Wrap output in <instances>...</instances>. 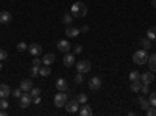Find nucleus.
I'll return each instance as SVG.
<instances>
[{
    "label": "nucleus",
    "instance_id": "nucleus-1",
    "mask_svg": "<svg viewBox=\"0 0 156 116\" xmlns=\"http://www.w3.org/2000/svg\"><path fill=\"white\" fill-rule=\"evenodd\" d=\"M70 14L73 17H84L87 14V6L83 3V2H75L72 6H70Z\"/></svg>",
    "mask_w": 156,
    "mask_h": 116
},
{
    "label": "nucleus",
    "instance_id": "nucleus-2",
    "mask_svg": "<svg viewBox=\"0 0 156 116\" xmlns=\"http://www.w3.org/2000/svg\"><path fill=\"white\" fill-rule=\"evenodd\" d=\"M133 61H134L136 64H139V66L145 64V63L148 61V54H147V50L140 49V50H137V52H134V54H133Z\"/></svg>",
    "mask_w": 156,
    "mask_h": 116
},
{
    "label": "nucleus",
    "instance_id": "nucleus-3",
    "mask_svg": "<svg viewBox=\"0 0 156 116\" xmlns=\"http://www.w3.org/2000/svg\"><path fill=\"white\" fill-rule=\"evenodd\" d=\"M31 104H33V97L30 96V93H22V96L19 97V107L20 108H27Z\"/></svg>",
    "mask_w": 156,
    "mask_h": 116
},
{
    "label": "nucleus",
    "instance_id": "nucleus-4",
    "mask_svg": "<svg viewBox=\"0 0 156 116\" xmlns=\"http://www.w3.org/2000/svg\"><path fill=\"white\" fill-rule=\"evenodd\" d=\"M55 105L58 107V108H61V107H64L66 105V102H67V93L66 91H59L56 96H55Z\"/></svg>",
    "mask_w": 156,
    "mask_h": 116
},
{
    "label": "nucleus",
    "instance_id": "nucleus-5",
    "mask_svg": "<svg viewBox=\"0 0 156 116\" xmlns=\"http://www.w3.org/2000/svg\"><path fill=\"white\" fill-rule=\"evenodd\" d=\"M89 89H92V91H98V89L101 88V79L100 77H90L89 79V83H87Z\"/></svg>",
    "mask_w": 156,
    "mask_h": 116
},
{
    "label": "nucleus",
    "instance_id": "nucleus-6",
    "mask_svg": "<svg viewBox=\"0 0 156 116\" xmlns=\"http://www.w3.org/2000/svg\"><path fill=\"white\" fill-rule=\"evenodd\" d=\"M90 68H92V66H90V61L89 60H81V61H78V64H76V71L81 72V74L89 72Z\"/></svg>",
    "mask_w": 156,
    "mask_h": 116
},
{
    "label": "nucleus",
    "instance_id": "nucleus-7",
    "mask_svg": "<svg viewBox=\"0 0 156 116\" xmlns=\"http://www.w3.org/2000/svg\"><path fill=\"white\" fill-rule=\"evenodd\" d=\"M64 107H66V111H69V113H76V111H78V107H80V104H78L76 99H73V100H67Z\"/></svg>",
    "mask_w": 156,
    "mask_h": 116
},
{
    "label": "nucleus",
    "instance_id": "nucleus-8",
    "mask_svg": "<svg viewBox=\"0 0 156 116\" xmlns=\"http://www.w3.org/2000/svg\"><path fill=\"white\" fill-rule=\"evenodd\" d=\"M154 80V72H144V74H140V82L142 83H145V85H151Z\"/></svg>",
    "mask_w": 156,
    "mask_h": 116
},
{
    "label": "nucleus",
    "instance_id": "nucleus-9",
    "mask_svg": "<svg viewBox=\"0 0 156 116\" xmlns=\"http://www.w3.org/2000/svg\"><path fill=\"white\" fill-rule=\"evenodd\" d=\"M28 52H30V55H33V57H39V55L42 54V47L39 46V44H36V43H33V44L28 46Z\"/></svg>",
    "mask_w": 156,
    "mask_h": 116
},
{
    "label": "nucleus",
    "instance_id": "nucleus-10",
    "mask_svg": "<svg viewBox=\"0 0 156 116\" xmlns=\"http://www.w3.org/2000/svg\"><path fill=\"white\" fill-rule=\"evenodd\" d=\"M62 63H64V66L66 68H72L73 64H75V54H66L64 55V58H62Z\"/></svg>",
    "mask_w": 156,
    "mask_h": 116
},
{
    "label": "nucleus",
    "instance_id": "nucleus-11",
    "mask_svg": "<svg viewBox=\"0 0 156 116\" xmlns=\"http://www.w3.org/2000/svg\"><path fill=\"white\" fill-rule=\"evenodd\" d=\"M56 47H58L59 52L67 54L69 50H70V43H69V41H66V39H61V41H58V43H56Z\"/></svg>",
    "mask_w": 156,
    "mask_h": 116
},
{
    "label": "nucleus",
    "instance_id": "nucleus-12",
    "mask_svg": "<svg viewBox=\"0 0 156 116\" xmlns=\"http://www.w3.org/2000/svg\"><path fill=\"white\" fill-rule=\"evenodd\" d=\"M12 21V16L9 11H0V24H9Z\"/></svg>",
    "mask_w": 156,
    "mask_h": 116
},
{
    "label": "nucleus",
    "instance_id": "nucleus-13",
    "mask_svg": "<svg viewBox=\"0 0 156 116\" xmlns=\"http://www.w3.org/2000/svg\"><path fill=\"white\" fill-rule=\"evenodd\" d=\"M19 88L22 89L23 93H30V89L33 88V80H28V79H27V80H22Z\"/></svg>",
    "mask_w": 156,
    "mask_h": 116
},
{
    "label": "nucleus",
    "instance_id": "nucleus-14",
    "mask_svg": "<svg viewBox=\"0 0 156 116\" xmlns=\"http://www.w3.org/2000/svg\"><path fill=\"white\" fill-rule=\"evenodd\" d=\"M55 86H56L58 91H67V88H69V85H67V80H66V79H58Z\"/></svg>",
    "mask_w": 156,
    "mask_h": 116
},
{
    "label": "nucleus",
    "instance_id": "nucleus-15",
    "mask_svg": "<svg viewBox=\"0 0 156 116\" xmlns=\"http://www.w3.org/2000/svg\"><path fill=\"white\" fill-rule=\"evenodd\" d=\"M11 94V88L6 85V83H2V85H0V97H8Z\"/></svg>",
    "mask_w": 156,
    "mask_h": 116
},
{
    "label": "nucleus",
    "instance_id": "nucleus-16",
    "mask_svg": "<svg viewBox=\"0 0 156 116\" xmlns=\"http://www.w3.org/2000/svg\"><path fill=\"white\" fill-rule=\"evenodd\" d=\"M80 33H81L80 28H76V27H67V28H66V35H67L69 38H76Z\"/></svg>",
    "mask_w": 156,
    "mask_h": 116
},
{
    "label": "nucleus",
    "instance_id": "nucleus-17",
    "mask_svg": "<svg viewBox=\"0 0 156 116\" xmlns=\"http://www.w3.org/2000/svg\"><path fill=\"white\" fill-rule=\"evenodd\" d=\"M78 113H80L81 116H90L94 111H92V108H90V105H86V104H83V107L78 110Z\"/></svg>",
    "mask_w": 156,
    "mask_h": 116
},
{
    "label": "nucleus",
    "instance_id": "nucleus-18",
    "mask_svg": "<svg viewBox=\"0 0 156 116\" xmlns=\"http://www.w3.org/2000/svg\"><path fill=\"white\" fill-rule=\"evenodd\" d=\"M55 60H56V57L53 54H45L42 57V64H48V66H50L51 63H55Z\"/></svg>",
    "mask_w": 156,
    "mask_h": 116
},
{
    "label": "nucleus",
    "instance_id": "nucleus-19",
    "mask_svg": "<svg viewBox=\"0 0 156 116\" xmlns=\"http://www.w3.org/2000/svg\"><path fill=\"white\" fill-rule=\"evenodd\" d=\"M148 66H150V71L151 72H156V54L153 55H148Z\"/></svg>",
    "mask_w": 156,
    "mask_h": 116
},
{
    "label": "nucleus",
    "instance_id": "nucleus-20",
    "mask_svg": "<svg viewBox=\"0 0 156 116\" xmlns=\"http://www.w3.org/2000/svg\"><path fill=\"white\" fill-rule=\"evenodd\" d=\"M139 107H140V110H147L148 107H150V102H148V99H145L144 96H140L139 97Z\"/></svg>",
    "mask_w": 156,
    "mask_h": 116
},
{
    "label": "nucleus",
    "instance_id": "nucleus-21",
    "mask_svg": "<svg viewBox=\"0 0 156 116\" xmlns=\"http://www.w3.org/2000/svg\"><path fill=\"white\" fill-rule=\"evenodd\" d=\"M50 72H51V69L48 68V64H44L42 68L39 66V75H42V77H48V75H50Z\"/></svg>",
    "mask_w": 156,
    "mask_h": 116
},
{
    "label": "nucleus",
    "instance_id": "nucleus-22",
    "mask_svg": "<svg viewBox=\"0 0 156 116\" xmlns=\"http://www.w3.org/2000/svg\"><path fill=\"white\" fill-rule=\"evenodd\" d=\"M140 47L144 50L151 49V39H150V38H144V39H140Z\"/></svg>",
    "mask_w": 156,
    "mask_h": 116
},
{
    "label": "nucleus",
    "instance_id": "nucleus-23",
    "mask_svg": "<svg viewBox=\"0 0 156 116\" xmlns=\"http://www.w3.org/2000/svg\"><path fill=\"white\" fill-rule=\"evenodd\" d=\"M140 86H142V82H140V80L131 82V85H129V89H131L133 93H139V91H140Z\"/></svg>",
    "mask_w": 156,
    "mask_h": 116
},
{
    "label": "nucleus",
    "instance_id": "nucleus-24",
    "mask_svg": "<svg viewBox=\"0 0 156 116\" xmlns=\"http://www.w3.org/2000/svg\"><path fill=\"white\" fill-rule=\"evenodd\" d=\"M76 100H78V104H87V96L84 93H78L76 94Z\"/></svg>",
    "mask_w": 156,
    "mask_h": 116
},
{
    "label": "nucleus",
    "instance_id": "nucleus-25",
    "mask_svg": "<svg viewBox=\"0 0 156 116\" xmlns=\"http://www.w3.org/2000/svg\"><path fill=\"white\" fill-rule=\"evenodd\" d=\"M129 80H131V82H137V80H140V72H137V71H131V72H129Z\"/></svg>",
    "mask_w": 156,
    "mask_h": 116
},
{
    "label": "nucleus",
    "instance_id": "nucleus-26",
    "mask_svg": "<svg viewBox=\"0 0 156 116\" xmlns=\"http://www.w3.org/2000/svg\"><path fill=\"white\" fill-rule=\"evenodd\" d=\"M73 19H75V17H73L72 14H64V16H62V24H64V25H70V24L73 22Z\"/></svg>",
    "mask_w": 156,
    "mask_h": 116
},
{
    "label": "nucleus",
    "instance_id": "nucleus-27",
    "mask_svg": "<svg viewBox=\"0 0 156 116\" xmlns=\"http://www.w3.org/2000/svg\"><path fill=\"white\" fill-rule=\"evenodd\" d=\"M147 38H150L151 41H154V39H156V27L148 28V32H147Z\"/></svg>",
    "mask_w": 156,
    "mask_h": 116
},
{
    "label": "nucleus",
    "instance_id": "nucleus-28",
    "mask_svg": "<svg viewBox=\"0 0 156 116\" xmlns=\"http://www.w3.org/2000/svg\"><path fill=\"white\" fill-rule=\"evenodd\" d=\"M148 102H150V105L151 107H156V91L150 93V97H148Z\"/></svg>",
    "mask_w": 156,
    "mask_h": 116
},
{
    "label": "nucleus",
    "instance_id": "nucleus-29",
    "mask_svg": "<svg viewBox=\"0 0 156 116\" xmlns=\"http://www.w3.org/2000/svg\"><path fill=\"white\" fill-rule=\"evenodd\" d=\"M30 75L33 77V79L37 77L39 75V66H34V64H33V68H30Z\"/></svg>",
    "mask_w": 156,
    "mask_h": 116
},
{
    "label": "nucleus",
    "instance_id": "nucleus-30",
    "mask_svg": "<svg viewBox=\"0 0 156 116\" xmlns=\"http://www.w3.org/2000/svg\"><path fill=\"white\" fill-rule=\"evenodd\" d=\"M83 82H84V77H83V74H81V72H78V74L75 75V83H76V85H81Z\"/></svg>",
    "mask_w": 156,
    "mask_h": 116
},
{
    "label": "nucleus",
    "instance_id": "nucleus-31",
    "mask_svg": "<svg viewBox=\"0 0 156 116\" xmlns=\"http://www.w3.org/2000/svg\"><path fill=\"white\" fill-rule=\"evenodd\" d=\"M17 50H19V52H25V50H28V46H27V43L20 41V43L17 44Z\"/></svg>",
    "mask_w": 156,
    "mask_h": 116
},
{
    "label": "nucleus",
    "instance_id": "nucleus-32",
    "mask_svg": "<svg viewBox=\"0 0 156 116\" xmlns=\"http://www.w3.org/2000/svg\"><path fill=\"white\" fill-rule=\"evenodd\" d=\"M8 107H9L8 100H6L5 97H0V108H2V110H6Z\"/></svg>",
    "mask_w": 156,
    "mask_h": 116
},
{
    "label": "nucleus",
    "instance_id": "nucleus-33",
    "mask_svg": "<svg viewBox=\"0 0 156 116\" xmlns=\"http://www.w3.org/2000/svg\"><path fill=\"white\" fill-rule=\"evenodd\" d=\"M30 96H31V97L41 96V89H39V88H31V89H30Z\"/></svg>",
    "mask_w": 156,
    "mask_h": 116
},
{
    "label": "nucleus",
    "instance_id": "nucleus-34",
    "mask_svg": "<svg viewBox=\"0 0 156 116\" xmlns=\"http://www.w3.org/2000/svg\"><path fill=\"white\" fill-rule=\"evenodd\" d=\"M22 89L20 88H17V89H14V91H11V94H12V97H14V99H19L20 96H22Z\"/></svg>",
    "mask_w": 156,
    "mask_h": 116
},
{
    "label": "nucleus",
    "instance_id": "nucleus-35",
    "mask_svg": "<svg viewBox=\"0 0 156 116\" xmlns=\"http://www.w3.org/2000/svg\"><path fill=\"white\" fill-rule=\"evenodd\" d=\"M145 113H147L148 116H156V107H151V105H150V107L145 110Z\"/></svg>",
    "mask_w": 156,
    "mask_h": 116
},
{
    "label": "nucleus",
    "instance_id": "nucleus-36",
    "mask_svg": "<svg viewBox=\"0 0 156 116\" xmlns=\"http://www.w3.org/2000/svg\"><path fill=\"white\" fill-rule=\"evenodd\" d=\"M6 58H8V52H6V50H3V49H0V61L6 60Z\"/></svg>",
    "mask_w": 156,
    "mask_h": 116
},
{
    "label": "nucleus",
    "instance_id": "nucleus-37",
    "mask_svg": "<svg viewBox=\"0 0 156 116\" xmlns=\"http://www.w3.org/2000/svg\"><path fill=\"white\" fill-rule=\"evenodd\" d=\"M148 86H150V85H145V83H142V86H140V91L144 93V94L150 93V89H148Z\"/></svg>",
    "mask_w": 156,
    "mask_h": 116
},
{
    "label": "nucleus",
    "instance_id": "nucleus-38",
    "mask_svg": "<svg viewBox=\"0 0 156 116\" xmlns=\"http://www.w3.org/2000/svg\"><path fill=\"white\" fill-rule=\"evenodd\" d=\"M41 63L42 61H41V58H39V57H34L33 58V64H34V66H41Z\"/></svg>",
    "mask_w": 156,
    "mask_h": 116
},
{
    "label": "nucleus",
    "instance_id": "nucleus-39",
    "mask_svg": "<svg viewBox=\"0 0 156 116\" xmlns=\"http://www.w3.org/2000/svg\"><path fill=\"white\" fill-rule=\"evenodd\" d=\"M33 104H34V105H39V104H41V96L33 97Z\"/></svg>",
    "mask_w": 156,
    "mask_h": 116
},
{
    "label": "nucleus",
    "instance_id": "nucleus-40",
    "mask_svg": "<svg viewBox=\"0 0 156 116\" xmlns=\"http://www.w3.org/2000/svg\"><path fill=\"white\" fill-rule=\"evenodd\" d=\"M81 52H83V47H81V46H76V47H75V55L81 54Z\"/></svg>",
    "mask_w": 156,
    "mask_h": 116
},
{
    "label": "nucleus",
    "instance_id": "nucleus-41",
    "mask_svg": "<svg viewBox=\"0 0 156 116\" xmlns=\"http://www.w3.org/2000/svg\"><path fill=\"white\" fill-rule=\"evenodd\" d=\"M80 32H81V33H87V32H89V27H87V25H83V27L80 28Z\"/></svg>",
    "mask_w": 156,
    "mask_h": 116
},
{
    "label": "nucleus",
    "instance_id": "nucleus-42",
    "mask_svg": "<svg viewBox=\"0 0 156 116\" xmlns=\"http://www.w3.org/2000/svg\"><path fill=\"white\" fill-rule=\"evenodd\" d=\"M8 113H6V110H2V108H0V116H6Z\"/></svg>",
    "mask_w": 156,
    "mask_h": 116
},
{
    "label": "nucleus",
    "instance_id": "nucleus-43",
    "mask_svg": "<svg viewBox=\"0 0 156 116\" xmlns=\"http://www.w3.org/2000/svg\"><path fill=\"white\" fill-rule=\"evenodd\" d=\"M151 5H153V8L156 9V0H151Z\"/></svg>",
    "mask_w": 156,
    "mask_h": 116
},
{
    "label": "nucleus",
    "instance_id": "nucleus-44",
    "mask_svg": "<svg viewBox=\"0 0 156 116\" xmlns=\"http://www.w3.org/2000/svg\"><path fill=\"white\" fill-rule=\"evenodd\" d=\"M3 69V64H2V61H0V71H2Z\"/></svg>",
    "mask_w": 156,
    "mask_h": 116
}]
</instances>
